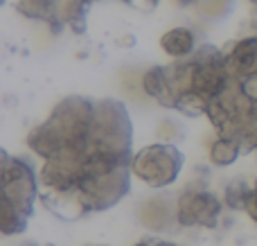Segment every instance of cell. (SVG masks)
Returning a JSON list of instances; mask_svg holds the SVG:
<instances>
[{"mask_svg": "<svg viewBox=\"0 0 257 246\" xmlns=\"http://www.w3.org/2000/svg\"><path fill=\"white\" fill-rule=\"evenodd\" d=\"M237 156H239V143L232 138L217 140L210 149V158H212L214 165H230Z\"/></svg>", "mask_w": 257, "mask_h": 246, "instance_id": "7", "label": "cell"}, {"mask_svg": "<svg viewBox=\"0 0 257 246\" xmlns=\"http://www.w3.org/2000/svg\"><path fill=\"white\" fill-rule=\"evenodd\" d=\"M81 3H93V0H81Z\"/></svg>", "mask_w": 257, "mask_h": 246, "instance_id": "13", "label": "cell"}, {"mask_svg": "<svg viewBox=\"0 0 257 246\" xmlns=\"http://www.w3.org/2000/svg\"><path fill=\"white\" fill-rule=\"evenodd\" d=\"M122 3H126V5H133V0H122Z\"/></svg>", "mask_w": 257, "mask_h": 246, "instance_id": "12", "label": "cell"}, {"mask_svg": "<svg viewBox=\"0 0 257 246\" xmlns=\"http://www.w3.org/2000/svg\"><path fill=\"white\" fill-rule=\"evenodd\" d=\"M18 12L27 18L36 21L54 23V12H57V0H18Z\"/></svg>", "mask_w": 257, "mask_h": 246, "instance_id": "6", "label": "cell"}, {"mask_svg": "<svg viewBox=\"0 0 257 246\" xmlns=\"http://www.w3.org/2000/svg\"><path fill=\"white\" fill-rule=\"evenodd\" d=\"M181 165L183 154H178V149L169 147V145H151V147L142 149L133 161L136 174L154 188L172 183Z\"/></svg>", "mask_w": 257, "mask_h": 246, "instance_id": "1", "label": "cell"}, {"mask_svg": "<svg viewBox=\"0 0 257 246\" xmlns=\"http://www.w3.org/2000/svg\"><path fill=\"white\" fill-rule=\"evenodd\" d=\"M219 212V201L214 197L205 192L199 194H185L183 206L178 208V217L185 224H194V221H203V219H212ZM212 224V221H210Z\"/></svg>", "mask_w": 257, "mask_h": 246, "instance_id": "2", "label": "cell"}, {"mask_svg": "<svg viewBox=\"0 0 257 246\" xmlns=\"http://www.w3.org/2000/svg\"><path fill=\"white\" fill-rule=\"evenodd\" d=\"M248 206H250V212L257 217V190L253 194H248Z\"/></svg>", "mask_w": 257, "mask_h": 246, "instance_id": "10", "label": "cell"}, {"mask_svg": "<svg viewBox=\"0 0 257 246\" xmlns=\"http://www.w3.org/2000/svg\"><path fill=\"white\" fill-rule=\"evenodd\" d=\"M196 3H201V7H203L201 12H203L205 16L217 18V16H223V14H228L232 0H196Z\"/></svg>", "mask_w": 257, "mask_h": 246, "instance_id": "8", "label": "cell"}, {"mask_svg": "<svg viewBox=\"0 0 257 246\" xmlns=\"http://www.w3.org/2000/svg\"><path fill=\"white\" fill-rule=\"evenodd\" d=\"M142 86H145V90L151 97H158L160 102H163V99L169 97V86H172V81L167 79V70H165V68L154 66L142 77Z\"/></svg>", "mask_w": 257, "mask_h": 246, "instance_id": "5", "label": "cell"}, {"mask_svg": "<svg viewBox=\"0 0 257 246\" xmlns=\"http://www.w3.org/2000/svg\"><path fill=\"white\" fill-rule=\"evenodd\" d=\"M176 3H178V5H183V7H190V5H192V3H196V0H176Z\"/></svg>", "mask_w": 257, "mask_h": 246, "instance_id": "11", "label": "cell"}, {"mask_svg": "<svg viewBox=\"0 0 257 246\" xmlns=\"http://www.w3.org/2000/svg\"><path fill=\"white\" fill-rule=\"evenodd\" d=\"M228 63L232 68H237V70H253V66L257 63V39L248 36V39L239 41L235 45V50H232Z\"/></svg>", "mask_w": 257, "mask_h": 246, "instance_id": "4", "label": "cell"}, {"mask_svg": "<svg viewBox=\"0 0 257 246\" xmlns=\"http://www.w3.org/2000/svg\"><path fill=\"white\" fill-rule=\"evenodd\" d=\"M160 48L174 59L190 57L196 48V34L187 27H174L160 36Z\"/></svg>", "mask_w": 257, "mask_h": 246, "instance_id": "3", "label": "cell"}, {"mask_svg": "<svg viewBox=\"0 0 257 246\" xmlns=\"http://www.w3.org/2000/svg\"><path fill=\"white\" fill-rule=\"evenodd\" d=\"M160 0H133V7L142 9V12H154L156 7H158Z\"/></svg>", "mask_w": 257, "mask_h": 246, "instance_id": "9", "label": "cell"}]
</instances>
